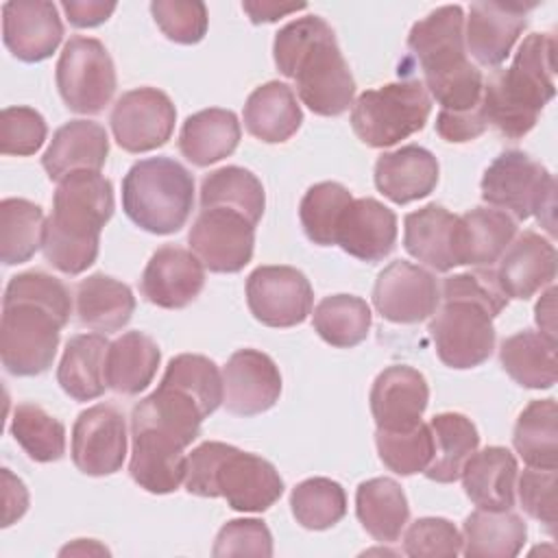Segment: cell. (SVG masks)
<instances>
[{"instance_id":"obj_25","label":"cell","mask_w":558,"mask_h":558,"mask_svg":"<svg viewBox=\"0 0 558 558\" xmlns=\"http://www.w3.org/2000/svg\"><path fill=\"white\" fill-rule=\"evenodd\" d=\"M131 436L129 473L133 482L153 495L174 493L185 482L187 447L153 429H131Z\"/></svg>"},{"instance_id":"obj_26","label":"cell","mask_w":558,"mask_h":558,"mask_svg":"<svg viewBox=\"0 0 558 558\" xmlns=\"http://www.w3.org/2000/svg\"><path fill=\"white\" fill-rule=\"evenodd\" d=\"M438 183V159L423 146L408 144L379 155L375 185L392 203L405 205L425 198Z\"/></svg>"},{"instance_id":"obj_56","label":"cell","mask_w":558,"mask_h":558,"mask_svg":"<svg viewBox=\"0 0 558 558\" xmlns=\"http://www.w3.org/2000/svg\"><path fill=\"white\" fill-rule=\"evenodd\" d=\"M28 510V490L20 477L9 469H2V525L9 527L13 521L24 517Z\"/></svg>"},{"instance_id":"obj_18","label":"cell","mask_w":558,"mask_h":558,"mask_svg":"<svg viewBox=\"0 0 558 558\" xmlns=\"http://www.w3.org/2000/svg\"><path fill=\"white\" fill-rule=\"evenodd\" d=\"M222 386V403L231 414L255 416L279 401L281 373L270 355L257 349H240L227 360Z\"/></svg>"},{"instance_id":"obj_10","label":"cell","mask_w":558,"mask_h":558,"mask_svg":"<svg viewBox=\"0 0 558 558\" xmlns=\"http://www.w3.org/2000/svg\"><path fill=\"white\" fill-rule=\"evenodd\" d=\"M442 305L432 314L429 333L440 362L449 368H475L495 349L493 314L466 296H440Z\"/></svg>"},{"instance_id":"obj_57","label":"cell","mask_w":558,"mask_h":558,"mask_svg":"<svg viewBox=\"0 0 558 558\" xmlns=\"http://www.w3.org/2000/svg\"><path fill=\"white\" fill-rule=\"evenodd\" d=\"M307 4H279V2H242V9L248 13L253 24H268L277 22L279 17H286L290 13L303 11Z\"/></svg>"},{"instance_id":"obj_29","label":"cell","mask_w":558,"mask_h":558,"mask_svg":"<svg viewBox=\"0 0 558 558\" xmlns=\"http://www.w3.org/2000/svg\"><path fill=\"white\" fill-rule=\"evenodd\" d=\"M456 227V214L447 211L442 205L429 203L403 218V246L421 264L447 272L458 266Z\"/></svg>"},{"instance_id":"obj_17","label":"cell","mask_w":558,"mask_h":558,"mask_svg":"<svg viewBox=\"0 0 558 558\" xmlns=\"http://www.w3.org/2000/svg\"><path fill=\"white\" fill-rule=\"evenodd\" d=\"M534 2H473L466 17L464 46L484 68L501 65L527 26Z\"/></svg>"},{"instance_id":"obj_22","label":"cell","mask_w":558,"mask_h":558,"mask_svg":"<svg viewBox=\"0 0 558 558\" xmlns=\"http://www.w3.org/2000/svg\"><path fill=\"white\" fill-rule=\"evenodd\" d=\"M508 299L527 301L556 279V246L536 231L514 235L495 270Z\"/></svg>"},{"instance_id":"obj_55","label":"cell","mask_w":558,"mask_h":558,"mask_svg":"<svg viewBox=\"0 0 558 558\" xmlns=\"http://www.w3.org/2000/svg\"><path fill=\"white\" fill-rule=\"evenodd\" d=\"M65 17L76 28H94L100 26L111 17L116 11V2H100V0H65L61 2Z\"/></svg>"},{"instance_id":"obj_12","label":"cell","mask_w":558,"mask_h":558,"mask_svg":"<svg viewBox=\"0 0 558 558\" xmlns=\"http://www.w3.org/2000/svg\"><path fill=\"white\" fill-rule=\"evenodd\" d=\"M187 242L207 270L240 272L253 257L255 225L235 209H201L190 227Z\"/></svg>"},{"instance_id":"obj_3","label":"cell","mask_w":558,"mask_h":558,"mask_svg":"<svg viewBox=\"0 0 558 558\" xmlns=\"http://www.w3.org/2000/svg\"><path fill=\"white\" fill-rule=\"evenodd\" d=\"M113 187L100 172H72L59 181L52 214L46 218L44 257L65 272L87 270L100 248V231L113 216Z\"/></svg>"},{"instance_id":"obj_31","label":"cell","mask_w":558,"mask_h":558,"mask_svg":"<svg viewBox=\"0 0 558 558\" xmlns=\"http://www.w3.org/2000/svg\"><path fill=\"white\" fill-rule=\"evenodd\" d=\"M240 122L238 116L229 109L211 107L192 113L179 133V150L181 155L198 166H211L225 157H229L240 144Z\"/></svg>"},{"instance_id":"obj_9","label":"cell","mask_w":558,"mask_h":558,"mask_svg":"<svg viewBox=\"0 0 558 558\" xmlns=\"http://www.w3.org/2000/svg\"><path fill=\"white\" fill-rule=\"evenodd\" d=\"M432 113V98L421 81H397L366 89L351 107V126L371 148H388L421 131Z\"/></svg>"},{"instance_id":"obj_30","label":"cell","mask_w":558,"mask_h":558,"mask_svg":"<svg viewBox=\"0 0 558 558\" xmlns=\"http://www.w3.org/2000/svg\"><path fill=\"white\" fill-rule=\"evenodd\" d=\"M242 116L246 131L266 144L288 142L303 122L294 89L279 81L255 87L246 98Z\"/></svg>"},{"instance_id":"obj_14","label":"cell","mask_w":558,"mask_h":558,"mask_svg":"<svg viewBox=\"0 0 558 558\" xmlns=\"http://www.w3.org/2000/svg\"><path fill=\"white\" fill-rule=\"evenodd\" d=\"M246 303L262 325L294 327L312 314L314 292L292 266H259L246 279Z\"/></svg>"},{"instance_id":"obj_59","label":"cell","mask_w":558,"mask_h":558,"mask_svg":"<svg viewBox=\"0 0 558 558\" xmlns=\"http://www.w3.org/2000/svg\"><path fill=\"white\" fill-rule=\"evenodd\" d=\"M92 549H96V551H100V554H109L105 547H100V545H96L94 541H89L87 545H85V538H78L76 541V545H68L65 549H61V554H89Z\"/></svg>"},{"instance_id":"obj_8","label":"cell","mask_w":558,"mask_h":558,"mask_svg":"<svg viewBox=\"0 0 558 558\" xmlns=\"http://www.w3.org/2000/svg\"><path fill=\"white\" fill-rule=\"evenodd\" d=\"M482 198L495 209L506 211L514 220H536L554 233L556 181L551 172L523 150H506L486 168Z\"/></svg>"},{"instance_id":"obj_41","label":"cell","mask_w":558,"mask_h":558,"mask_svg":"<svg viewBox=\"0 0 558 558\" xmlns=\"http://www.w3.org/2000/svg\"><path fill=\"white\" fill-rule=\"evenodd\" d=\"M46 218L39 205L26 198H4L0 203V259L7 266L28 262L41 246Z\"/></svg>"},{"instance_id":"obj_58","label":"cell","mask_w":558,"mask_h":558,"mask_svg":"<svg viewBox=\"0 0 558 558\" xmlns=\"http://www.w3.org/2000/svg\"><path fill=\"white\" fill-rule=\"evenodd\" d=\"M534 318H536V325H538L541 333L547 340L556 342V288L554 286H549L547 292L536 303Z\"/></svg>"},{"instance_id":"obj_11","label":"cell","mask_w":558,"mask_h":558,"mask_svg":"<svg viewBox=\"0 0 558 558\" xmlns=\"http://www.w3.org/2000/svg\"><path fill=\"white\" fill-rule=\"evenodd\" d=\"M57 89L74 113H100L113 98L118 78L111 54L94 37H70L57 61Z\"/></svg>"},{"instance_id":"obj_43","label":"cell","mask_w":558,"mask_h":558,"mask_svg":"<svg viewBox=\"0 0 558 558\" xmlns=\"http://www.w3.org/2000/svg\"><path fill=\"white\" fill-rule=\"evenodd\" d=\"M11 436L35 462H57L65 453V427L37 403H17L11 416Z\"/></svg>"},{"instance_id":"obj_1","label":"cell","mask_w":558,"mask_h":558,"mask_svg":"<svg viewBox=\"0 0 558 558\" xmlns=\"http://www.w3.org/2000/svg\"><path fill=\"white\" fill-rule=\"evenodd\" d=\"M70 312V290L61 279L41 270L11 277L0 323V355L7 373L15 377L46 373L54 362L59 331L68 325Z\"/></svg>"},{"instance_id":"obj_34","label":"cell","mask_w":558,"mask_h":558,"mask_svg":"<svg viewBox=\"0 0 558 558\" xmlns=\"http://www.w3.org/2000/svg\"><path fill=\"white\" fill-rule=\"evenodd\" d=\"M527 538L525 521L512 510L477 508L462 525V554L466 558H512Z\"/></svg>"},{"instance_id":"obj_42","label":"cell","mask_w":558,"mask_h":558,"mask_svg":"<svg viewBox=\"0 0 558 558\" xmlns=\"http://www.w3.org/2000/svg\"><path fill=\"white\" fill-rule=\"evenodd\" d=\"M314 329L331 347L351 349L366 340L371 329V307L353 294L325 296L314 307Z\"/></svg>"},{"instance_id":"obj_46","label":"cell","mask_w":558,"mask_h":558,"mask_svg":"<svg viewBox=\"0 0 558 558\" xmlns=\"http://www.w3.org/2000/svg\"><path fill=\"white\" fill-rule=\"evenodd\" d=\"M375 445L379 451V460L397 475L423 473L434 456L432 429L423 421L408 432L377 429Z\"/></svg>"},{"instance_id":"obj_48","label":"cell","mask_w":558,"mask_h":558,"mask_svg":"<svg viewBox=\"0 0 558 558\" xmlns=\"http://www.w3.org/2000/svg\"><path fill=\"white\" fill-rule=\"evenodd\" d=\"M403 551L412 558H456L462 551V534L442 517H423L403 534Z\"/></svg>"},{"instance_id":"obj_35","label":"cell","mask_w":558,"mask_h":558,"mask_svg":"<svg viewBox=\"0 0 558 558\" xmlns=\"http://www.w3.org/2000/svg\"><path fill=\"white\" fill-rule=\"evenodd\" d=\"M135 312L131 288L109 275L94 272L76 286L78 323L87 329L111 333L122 329Z\"/></svg>"},{"instance_id":"obj_39","label":"cell","mask_w":558,"mask_h":558,"mask_svg":"<svg viewBox=\"0 0 558 558\" xmlns=\"http://www.w3.org/2000/svg\"><path fill=\"white\" fill-rule=\"evenodd\" d=\"M512 445L527 466H558V408L556 399H536L519 414Z\"/></svg>"},{"instance_id":"obj_33","label":"cell","mask_w":558,"mask_h":558,"mask_svg":"<svg viewBox=\"0 0 558 558\" xmlns=\"http://www.w3.org/2000/svg\"><path fill=\"white\" fill-rule=\"evenodd\" d=\"M107 349L109 342L102 333H76L65 342L57 381L68 397L74 401H92L105 392Z\"/></svg>"},{"instance_id":"obj_16","label":"cell","mask_w":558,"mask_h":558,"mask_svg":"<svg viewBox=\"0 0 558 558\" xmlns=\"http://www.w3.org/2000/svg\"><path fill=\"white\" fill-rule=\"evenodd\" d=\"M440 303L436 277L405 259L388 264L375 279L373 305L381 318L414 325L429 318Z\"/></svg>"},{"instance_id":"obj_24","label":"cell","mask_w":558,"mask_h":558,"mask_svg":"<svg viewBox=\"0 0 558 558\" xmlns=\"http://www.w3.org/2000/svg\"><path fill=\"white\" fill-rule=\"evenodd\" d=\"M109 155L105 126L92 120H70L59 126L41 157L50 181H61L72 172H100Z\"/></svg>"},{"instance_id":"obj_2","label":"cell","mask_w":558,"mask_h":558,"mask_svg":"<svg viewBox=\"0 0 558 558\" xmlns=\"http://www.w3.org/2000/svg\"><path fill=\"white\" fill-rule=\"evenodd\" d=\"M277 70L294 81L301 102L316 116H340L353 107L355 81L333 28L318 15L288 22L275 35Z\"/></svg>"},{"instance_id":"obj_40","label":"cell","mask_w":558,"mask_h":558,"mask_svg":"<svg viewBox=\"0 0 558 558\" xmlns=\"http://www.w3.org/2000/svg\"><path fill=\"white\" fill-rule=\"evenodd\" d=\"M209 207L235 209L257 225L266 207L262 181L251 170L240 166L218 168L201 183V209Z\"/></svg>"},{"instance_id":"obj_19","label":"cell","mask_w":558,"mask_h":558,"mask_svg":"<svg viewBox=\"0 0 558 558\" xmlns=\"http://www.w3.org/2000/svg\"><path fill=\"white\" fill-rule=\"evenodd\" d=\"M203 286V262L192 251L174 244H166L150 255L140 281L144 299L163 310L190 305L201 294Z\"/></svg>"},{"instance_id":"obj_38","label":"cell","mask_w":558,"mask_h":558,"mask_svg":"<svg viewBox=\"0 0 558 558\" xmlns=\"http://www.w3.org/2000/svg\"><path fill=\"white\" fill-rule=\"evenodd\" d=\"M499 362L504 371L523 388L545 390L556 384V342L541 331L523 329L508 336L499 347Z\"/></svg>"},{"instance_id":"obj_28","label":"cell","mask_w":558,"mask_h":558,"mask_svg":"<svg viewBox=\"0 0 558 558\" xmlns=\"http://www.w3.org/2000/svg\"><path fill=\"white\" fill-rule=\"evenodd\" d=\"M517 458L506 447H484L462 466L466 497L484 510H512L517 493Z\"/></svg>"},{"instance_id":"obj_36","label":"cell","mask_w":558,"mask_h":558,"mask_svg":"<svg viewBox=\"0 0 558 558\" xmlns=\"http://www.w3.org/2000/svg\"><path fill=\"white\" fill-rule=\"evenodd\" d=\"M355 514L375 541L395 543L410 519V506L395 480L373 477L355 490Z\"/></svg>"},{"instance_id":"obj_37","label":"cell","mask_w":558,"mask_h":558,"mask_svg":"<svg viewBox=\"0 0 558 558\" xmlns=\"http://www.w3.org/2000/svg\"><path fill=\"white\" fill-rule=\"evenodd\" d=\"M434 456L423 471L432 482L451 484L460 480L464 462L477 451L480 434L471 418L460 412H442L429 421Z\"/></svg>"},{"instance_id":"obj_51","label":"cell","mask_w":558,"mask_h":558,"mask_svg":"<svg viewBox=\"0 0 558 558\" xmlns=\"http://www.w3.org/2000/svg\"><path fill=\"white\" fill-rule=\"evenodd\" d=\"M556 469H538L527 466L517 484L521 508L545 525V530L554 536L556 530Z\"/></svg>"},{"instance_id":"obj_13","label":"cell","mask_w":558,"mask_h":558,"mask_svg":"<svg viewBox=\"0 0 558 558\" xmlns=\"http://www.w3.org/2000/svg\"><path fill=\"white\" fill-rule=\"evenodd\" d=\"M177 109L157 87L124 92L109 116L113 137L126 153H148L163 146L174 131Z\"/></svg>"},{"instance_id":"obj_7","label":"cell","mask_w":558,"mask_h":558,"mask_svg":"<svg viewBox=\"0 0 558 558\" xmlns=\"http://www.w3.org/2000/svg\"><path fill=\"white\" fill-rule=\"evenodd\" d=\"M194 207V177L170 157L131 166L122 181V209L140 229L168 235L185 227Z\"/></svg>"},{"instance_id":"obj_50","label":"cell","mask_w":558,"mask_h":558,"mask_svg":"<svg viewBox=\"0 0 558 558\" xmlns=\"http://www.w3.org/2000/svg\"><path fill=\"white\" fill-rule=\"evenodd\" d=\"M48 135L46 120L33 107H4L0 113V150L2 155H35Z\"/></svg>"},{"instance_id":"obj_15","label":"cell","mask_w":558,"mask_h":558,"mask_svg":"<svg viewBox=\"0 0 558 558\" xmlns=\"http://www.w3.org/2000/svg\"><path fill=\"white\" fill-rule=\"evenodd\" d=\"M72 462L92 477L122 469L126 458V423L118 408L98 403L78 414L72 427Z\"/></svg>"},{"instance_id":"obj_52","label":"cell","mask_w":558,"mask_h":558,"mask_svg":"<svg viewBox=\"0 0 558 558\" xmlns=\"http://www.w3.org/2000/svg\"><path fill=\"white\" fill-rule=\"evenodd\" d=\"M214 556H272V536L259 519H233L227 521L216 541Z\"/></svg>"},{"instance_id":"obj_44","label":"cell","mask_w":558,"mask_h":558,"mask_svg":"<svg viewBox=\"0 0 558 558\" xmlns=\"http://www.w3.org/2000/svg\"><path fill=\"white\" fill-rule=\"evenodd\" d=\"M351 192L336 181L312 185L299 205V218L305 235L318 246L336 244L340 220L351 205Z\"/></svg>"},{"instance_id":"obj_23","label":"cell","mask_w":558,"mask_h":558,"mask_svg":"<svg viewBox=\"0 0 558 558\" xmlns=\"http://www.w3.org/2000/svg\"><path fill=\"white\" fill-rule=\"evenodd\" d=\"M395 242V211L377 198H353L340 220L336 244L351 257L375 264L392 253Z\"/></svg>"},{"instance_id":"obj_5","label":"cell","mask_w":558,"mask_h":558,"mask_svg":"<svg viewBox=\"0 0 558 558\" xmlns=\"http://www.w3.org/2000/svg\"><path fill=\"white\" fill-rule=\"evenodd\" d=\"M408 48L423 70L427 94L442 111H469L482 105L484 76L466 57L460 4L438 7L418 20L410 28Z\"/></svg>"},{"instance_id":"obj_49","label":"cell","mask_w":558,"mask_h":558,"mask_svg":"<svg viewBox=\"0 0 558 558\" xmlns=\"http://www.w3.org/2000/svg\"><path fill=\"white\" fill-rule=\"evenodd\" d=\"M150 13L159 31L174 44H198L207 33V7L192 0H155Z\"/></svg>"},{"instance_id":"obj_27","label":"cell","mask_w":558,"mask_h":558,"mask_svg":"<svg viewBox=\"0 0 558 558\" xmlns=\"http://www.w3.org/2000/svg\"><path fill=\"white\" fill-rule=\"evenodd\" d=\"M517 235V220L495 207H473L458 216L456 259L458 266L493 268Z\"/></svg>"},{"instance_id":"obj_47","label":"cell","mask_w":558,"mask_h":558,"mask_svg":"<svg viewBox=\"0 0 558 558\" xmlns=\"http://www.w3.org/2000/svg\"><path fill=\"white\" fill-rule=\"evenodd\" d=\"M161 379L190 392L205 408L207 414H214L222 403V397H225L222 375L216 362L205 355H198V353L174 355L168 362Z\"/></svg>"},{"instance_id":"obj_4","label":"cell","mask_w":558,"mask_h":558,"mask_svg":"<svg viewBox=\"0 0 558 558\" xmlns=\"http://www.w3.org/2000/svg\"><path fill=\"white\" fill-rule=\"evenodd\" d=\"M556 94V37L551 33L527 35L512 63L495 70L484 81L482 109L486 122L504 137L527 135L543 107Z\"/></svg>"},{"instance_id":"obj_53","label":"cell","mask_w":558,"mask_h":558,"mask_svg":"<svg viewBox=\"0 0 558 558\" xmlns=\"http://www.w3.org/2000/svg\"><path fill=\"white\" fill-rule=\"evenodd\" d=\"M440 296H466L488 307L493 316H497L508 305V296L504 294L493 268H475L469 272L447 277L442 281Z\"/></svg>"},{"instance_id":"obj_6","label":"cell","mask_w":558,"mask_h":558,"mask_svg":"<svg viewBox=\"0 0 558 558\" xmlns=\"http://www.w3.org/2000/svg\"><path fill=\"white\" fill-rule=\"evenodd\" d=\"M185 488L196 497H222L238 512H264L283 495V480L266 458L207 440L187 456Z\"/></svg>"},{"instance_id":"obj_32","label":"cell","mask_w":558,"mask_h":558,"mask_svg":"<svg viewBox=\"0 0 558 558\" xmlns=\"http://www.w3.org/2000/svg\"><path fill=\"white\" fill-rule=\"evenodd\" d=\"M161 362L157 342L142 331H126L109 342L105 360L107 388L118 395H140L146 390Z\"/></svg>"},{"instance_id":"obj_21","label":"cell","mask_w":558,"mask_h":558,"mask_svg":"<svg viewBox=\"0 0 558 558\" xmlns=\"http://www.w3.org/2000/svg\"><path fill=\"white\" fill-rule=\"evenodd\" d=\"M2 39L24 63H39L59 48L63 24L52 2H7L2 7Z\"/></svg>"},{"instance_id":"obj_45","label":"cell","mask_w":558,"mask_h":558,"mask_svg":"<svg viewBox=\"0 0 558 558\" xmlns=\"http://www.w3.org/2000/svg\"><path fill=\"white\" fill-rule=\"evenodd\" d=\"M292 514L305 530L333 527L347 514L344 488L329 477H310L292 488Z\"/></svg>"},{"instance_id":"obj_54","label":"cell","mask_w":558,"mask_h":558,"mask_svg":"<svg viewBox=\"0 0 558 558\" xmlns=\"http://www.w3.org/2000/svg\"><path fill=\"white\" fill-rule=\"evenodd\" d=\"M488 122L482 105L469 111H438L436 116V133L451 144H462L480 137L486 131Z\"/></svg>"},{"instance_id":"obj_20","label":"cell","mask_w":558,"mask_h":558,"mask_svg":"<svg viewBox=\"0 0 558 558\" xmlns=\"http://www.w3.org/2000/svg\"><path fill=\"white\" fill-rule=\"evenodd\" d=\"M429 386L412 366L395 364L384 368L371 388V412L377 429L408 432L421 423L427 410Z\"/></svg>"}]
</instances>
